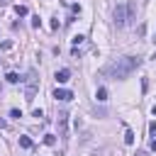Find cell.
<instances>
[{"label":"cell","mask_w":156,"mask_h":156,"mask_svg":"<svg viewBox=\"0 0 156 156\" xmlns=\"http://www.w3.org/2000/svg\"><path fill=\"white\" fill-rule=\"evenodd\" d=\"M124 144H129V146L134 144V132H132V129H127V132H124Z\"/></svg>","instance_id":"9"},{"label":"cell","mask_w":156,"mask_h":156,"mask_svg":"<svg viewBox=\"0 0 156 156\" xmlns=\"http://www.w3.org/2000/svg\"><path fill=\"white\" fill-rule=\"evenodd\" d=\"M71 41H73V46H78V44H83V41H85V37H83V34H76Z\"/></svg>","instance_id":"13"},{"label":"cell","mask_w":156,"mask_h":156,"mask_svg":"<svg viewBox=\"0 0 156 156\" xmlns=\"http://www.w3.org/2000/svg\"><path fill=\"white\" fill-rule=\"evenodd\" d=\"M151 115H154V117H156V105H154V107H151Z\"/></svg>","instance_id":"20"},{"label":"cell","mask_w":156,"mask_h":156,"mask_svg":"<svg viewBox=\"0 0 156 156\" xmlns=\"http://www.w3.org/2000/svg\"><path fill=\"white\" fill-rule=\"evenodd\" d=\"M56 124H58V134L66 139V136H68V112H66V110H58V115H56Z\"/></svg>","instance_id":"3"},{"label":"cell","mask_w":156,"mask_h":156,"mask_svg":"<svg viewBox=\"0 0 156 156\" xmlns=\"http://www.w3.org/2000/svg\"><path fill=\"white\" fill-rule=\"evenodd\" d=\"M149 134H151V136H156V119H154V122H149Z\"/></svg>","instance_id":"15"},{"label":"cell","mask_w":156,"mask_h":156,"mask_svg":"<svg viewBox=\"0 0 156 156\" xmlns=\"http://www.w3.org/2000/svg\"><path fill=\"white\" fill-rule=\"evenodd\" d=\"M127 22H129L127 7H124V5H117V7H115V24H117V27H124Z\"/></svg>","instance_id":"4"},{"label":"cell","mask_w":156,"mask_h":156,"mask_svg":"<svg viewBox=\"0 0 156 156\" xmlns=\"http://www.w3.org/2000/svg\"><path fill=\"white\" fill-rule=\"evenodd\" d=\"M54 98H56V100H71V98H73V93H71V90H66V88H56V90H54Z\"/></svg>","instance_id":"5"},{"label":"cell","mask_w":156,"mask_h":156,"mask_svg":"<svg viewBox=\"0 0 156 156\" xmlns=\"http://www.w3.org/2000/svg\"><path fill=\"white\" fill-rule=\"evenodd\" d=\"M15 12H17L20 17H24V15L29 12V10H27V5H15Z\"/></svg>","instance_id":"10"},{"label":"cell","mask_w":156,"mask_h":156,"mask_svg":"<svg viewBox=\"0 0 156 156\" xmlns=\"http://www.w3.org/2000/svg\"><path fill=\"white\" fill-rule=\"evenodd\" d=\"M0 5H7V0H0Z\"/></svg>","instance_id":"21"},{"label":"cell","mask_w":156,"mask_h":156,"mask_svg":"<svg viewBox=\"0 0 156 156\" xmlns=\"http://www.w3.org/2000/svg\"><path fill=\"white\" fill-rule=\"evenodd\" d=\"M37 90H39V78H37V71L32 68L24 78V100H34Z\"/></svg>","instance_id":"2"},{"label":"cell","mask_w":156,"mask_h":156,"mask_svg":"<svg viewBox=\"0 0 156 156\" xmlns=\"http://www.w3.org/2000/svg\"><path fill=\"white\" fill-rule=\"evenodd\" d=\"M154 41H156V37H154Z\"/></svg>","instance_id":"22"},{"label":"cell","mask_w":156,"mask_h":156,"mask_svg":"<svg viewBox=\"0 0 156 156\" xmlns=\"http://www.w3.org/2000/svg\"><path fill=\"white\" fill-rule=\"evenodd\" d=\"M95 98H98L100 102H105V100H107V90H105V88H98V90H95Z\"/></svg>","instance_id":"7"},{"label":"cell","mask_w":156,"mask_h":156,"mask_svg":"<svg viewBox=\"0 0 156 156\" xmlns=\"http://www.w3.org/2000/svg\"><path fill=\"white\" fill-rule=\"evenodd\" d=\"M134 156H146V151H136V154H134Z\"/></svg>","instance_id":"19"},{"label":"cell","mask_w":156,"mask_h":156,"mask_svg":"<svg viewBox=\"0 0 156 156\" xmlns=\"http://www.w3.org/2000/svg\"><path fill=\"white\" fill-rule=\"evenodd\" d=\"M5 78H7V83H20V76H17L15 71H10V73H7Z\"/></svg>","instance_id":"11"},{"label":"cell","mask_w":156,"mask_h":156,"mask_svg":"<svg viewBox=\"0 0 156 156\" xmlns=\"http://www.w3.org/2000/svg\"><path fill=\"white\" fill-rule=\"evenodd\" d=\"M149 146H151V151H156V139H154V141H151Z\"/></svg>","instance_id":"18"},{"label":"cell","mask_w":156,"mask_h":156,"mask_svg":"<svg viewBox=\"0 0 156 156\" xmlns=\"http://www.w3.org/2000/svg\"><path fill=\"white\" fill-rule=\"evenodd\" d=\"M139 63H141L139 56H122V58H115L112 63H107V66L102 68V76H107V78H112V80H122V78H127V76H132V73L139 68Z\"/></svg>","instance_id":"1"},{"label":"cell","mask_w":156,"mask_h":156,"mask_svg":"<svg viewBox=\"0 0 156 156\" xmlns=\"http://www.w3.org/2000/svg\"><path fill=\"white\" fill-rule=\"evenodd\" d=\"M39 24H41V20H39V15H34L32 17V27H39Z\"/></svg>","instance_id":"16"},{"label":"cell","mask_w":156,"mask_h":156,"mask_svg":"<svg viewBox=\"0 0 156 156\" xmlns=\"http://www.w3.org/2000/svg\"><path fill=\"white\" fill-rule=\"evenodd\" d=\"M5 127H7V122H5V119H0V129H5Z\"/></svg>","instance_id":"17"},{"label":"cell","mask_w":156,"mask_h":156,"mask_svg":"<svg viewBox=\"0 0 156 156\" xmlns=\"http://www.w3.org/2000/svg\"><path fill=\"white\" fill-rule=\"evenodd\" d=\"M10 117H15V119H20V117H22V112H20L17 107H12V110H10Z\"/></svg>","instance_id":"14"},{"label":"cell","mask_w":156,"mask_h":156,"mask_svg":"<svg viewBox=\"0 0 156 156\" xmlns=\"http://www.w3.org/2000/svg\"><path fill=\"white\" fill-rule=\"evenodd\" d=\"M44 144H46V146H54V144H56V136H54V134H46V136H44Z\"/></svg>","instance_id":"12"},{"label":"cell","mask_w":156,"mask_h":156,"mask_svg":"<svg viewBox=\"0 0 156 156\" xmlns=\"http://www.w3.org/2000/svg\"><path fill=\"white\" fill-rule=\"evenodd\" d=\"M68 78H71V71L68 68H61V71H56V83H68Z\"/></svg>","instance_id":"6"},{"label":"cell","mask_w":156,"mask_h":156,"mask_svg":"<svg viewBox=\"0 0 156 156\" xmlns=\"http://www.w3.org/2000/svg\"><path fill=\"white\" fill-rule=\"evenodd\" d=\"M20 146H22V149H32L34 144H32V139H29V136H20Z\"/></svg>","instance_id":"8"}]
</instances>
